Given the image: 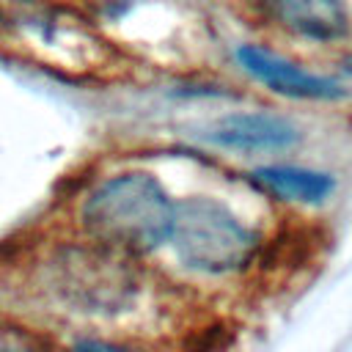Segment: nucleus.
Wrapping results in <instances>:
<instances>
[{
  "label": "nucleus",
  "mask_w": 352,
  "mask_h": 352,
  "mask_svg": "<svg viewBox=\"0 0 352 352\" xmlns=\"http://www.w3.org/2000/svg\"><path fill=\"white\" fill-rule=\"evenodd\" d=\"M25 283L50 311L91 322L135 316L148 292L140 256L91 239L74 228L69 236L41 242L28 256Z\"/></svg>",
  "instance_id": "1"
},
{
  "label": "nucleus",
  "mask_w": 352,
  "mask_h": 352,
  "mask_svg": "<svg viewBox=\"0 0 352 352\" xmlns=\"http://www.w3.org/2000/svg\"><path fill=\"white\" fill-rule=\"evenodd\" d=\"M173 201L154 170L121 168L88 182L77 192L72 228L143 258L165 248Z\"/></svg>",
  "instance_id": "2"
},
{
  "label": "nucleus",
  "mask_w": 352,
  "mask_h": 352,
  "mask_svg": "<svg viewBox=\"0 0 352 352\" xmlns=\"http://www.w3.org/2000/svg\"><path fill=\"white\" fill-rule=\"evenodd\" d=\"M165 248L179 270L204 280H223L248 272L258 261L264 239L223 198L192 192L173 201Z\"/></svg>",
  "instance_id": "3"
},
{
  "label": "nucleus",
  "mask_w": 352,
  "mask_h": 352,
  "mask_svg": "<svg viewBox=\"0 0 352 352\" xmlns=\"http://www.w3.org/2000/svg\"><path fill=\"white\" fill-rule=\"evenodd\" d=\"M3 47H14L22 58L38 60L60 72H96L113 60V44L96 25L74 8H60L47 0L0 8Z\"/></svg>",
  "instance_id": "4"
},
{
  "label": "nucleus",
  "mask_w": 352,
  "mask_h": 352,
  "mask_svg": "<svg viewBox=\"0 0 352 352\" xmlns=\"http://www.w3.org/2000/svg\"><path fill=\"white\" fill-rule=\"evenodd\" d=\"M234 63L253 82H258L261 88H267L278 96H286V99L336 102V99L346 96L341 82H336L324 74H314V72L302 69L300 63H294L292 58H286V55H280L264 44H253V41L236 44L234 47Z\"/></svg>",
  "instance_id": "5"
},
{
  "label": "nucleus",
  "mask_w": 352,
  "mask_h": 352,
  "mask_svg": "<svg viewBox=\"0 0 352 352\" xmlns=\"http://www.w3.org/2000/svg\"><path fill=\"white\" fill-rule=\"evenodd\" d=\"M206 143L214 148L239 154V157H261V154H283L292 151L302 132L300 126L272 110H236L220 116L206 132Z\"/></svg>",
  "instance_id": "6"
},
{
  "label": "nucleus",
  "mask_w": 352,
  "mask_h": 352,
  "mask_svg": "<svg viewBox=\"0 0 352 352\" xmlns=\"http://www.w3.org/2000/svg\"><path fill=\"white\" fill-rule=\"evenodd\" d=\"M264 25L311 44L346 38L352 28L346 0H242Z\"/></svg>",
  "instance_id": "7"
},
{
  "label": "nucleus",
  "mask_w": 352,
  "mask_h": 352,
  "mask_svg": "<svg viewBox=\"0 0 352 352\" xmlns=\"http://www.w3.org/2000/svg\"><path fill=\"white\" fill-rule=\"evenodd\" d=\"M248 182L272 198L308 204V206L322 204L336 190V179L330 173L314 170L305 165H289V162L256 165L253 170H248Z\"/></svg>",
  "instance_id": "8"
},
{
  "label": "nucleus",
  "mask_w": 352,
  "mask_h": 352,
  "mask_svg": "<svg viewBox=\"0 0 352 352\" xmlns=\"http://www.w3.org/2000/svg\"><path fill=\"white\" fill-rule=\"evenodd\" d=\"M72 346L77 349H126L124 341H113V338H94V336H85V338H74Z\"/></svg>",
  "instance_id": "9"
},
{
  "label": "nucleus",
  "mask_w": 352,
  "mask_h": 352,
  "mask_svg": "<svg viewBox=\"0 0 352 352\" xmlns=\"http://www.w3.org/2000/svg\"><path fill=\"white\" fill-rule=\"evenodd\" d=\"M38 0H0V8H16V6H30Z\"/></svg>",
  "instance_id": "10"
},
{
  "label": "nucleus",
  "mask_w": 352,
  "mask_h": 352,
  "mask_svg": "<svg viewBox=\"0 0 352 352\" xmlns=\"http://www.w3.org/2000/svg\"><path fill=\"white\" fill-rule=\"evenodd\" d=\"M344 72H346V74H352V55L344 60Z\"/></svg>",
  "instance_id": "11"
}]
</instances>
